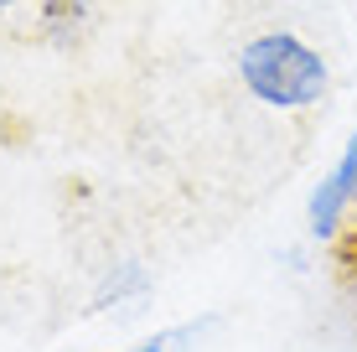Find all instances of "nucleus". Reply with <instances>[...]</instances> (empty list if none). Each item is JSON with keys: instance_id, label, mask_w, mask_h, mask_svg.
Instances as JSON below:
<instances>
[{"instance_id": "nucleus-3", "label": "nucleus", "mask_w": 357, "mask_h": 352, "mask_svg": "<svg viewBox=\"0 0 357 352\" xmlns=\"http://www.w3.org/2000/svg\"><path fill=\"white\" fill-rule=\"evenodd\" d=\"M98 16V0H42V36L52 47H78Z\"/></svg>"}, {"instance_id": "nucleus-4", "label": "nucleus", "mask_w": 357, "mask_h": 352, "mask_svg": "<svg viewBox=\"0 0 357 352\" xmlns=\"http://www.w3.org/2000/svg\"><path fill=\"white\" fill-rule=\"evenodd\" d=\"M342 270H347V280L357 285V234H342Z\"/></svg>"}, {"instance_id": "nucleus-2", "label": "nucleus", "mask_w": 357, "mask_h": 352, "mask_svg": "<svg viewBox=\"0 0 357 352\" xmlns=\"http://www.w3.org/2000/svg\"><path fill=\"white\" fill-rule=\"evenodd\" d=\"M357 208V130L347 135L342 145L337 166L311 187V202H305V228H311V238H342V223H347V213Z\"/></svg>"}, {"instance_id": "nucleus-5", "label": "nucleus", "mask_w": 357, "mask_h": 352, "mask_svg": "<svg viewBox=\"0 0 357 352\" xmlns=\"http://www.w3.org/2000/svg\"><path fill=\"white\" fill-rule=\"evenodd\" d=\"M119 352H166V337H155V342H140V347H119Z\"/></svg>"}, {"instance_id": "nucleus-6", "label": "nucleus", "mask_w": 357, "mask_h": 352, "mask_svg": "<svg viewBox=\"0 0 357 352\" xmlns=\"http://www.w3.org/2000/svg\"><path fill=\"white\" fill-rule=\"evenodd\" d=\"M16 6H26V0H0V10H16Z\"/></svg>"}, {"instance_id": "nucleus-1", "label": "nucleus", "mask_w": 357, "mask_h": 352, "mask_svg": "<svg viewBox=\"0 0 357 352\" xmlns=\"http://www.w3.org/2000/svg\"><path fill=\"white\" fill-rule=\"evenodd\" d=\"M238 83L249 89V99L280 114H301V109L321 104L331 72L326 57L316 52L305 36L295 31H264L254 42L238 47Z\"/></svg>"}]
</instances>
